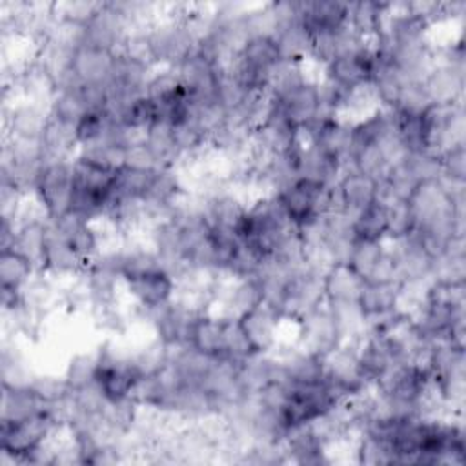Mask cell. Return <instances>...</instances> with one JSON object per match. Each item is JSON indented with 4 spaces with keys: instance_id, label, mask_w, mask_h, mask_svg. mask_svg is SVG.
<instances>
[{
    "instance_id": "6da1fadb",
    "label": "cell",
    "mask_w": 466,
    "mask_h": 466,
    "mask_svg": "<svg viewBox=\"0 0 466 466\" xmlns=\"http://www.w3.org/2000/svg\"><path fill=\"white\" fill-rule=\"evenodd\" d=\"M60 430L53 411L46 406L40 413L18 422H0V464H22L35 450L47 444Z\"/></svg>"
},
{
    "instance_id": "7a4b0ae2",
    "label": "cell",
    "mask_w": 466,
    "mask_h": 466,
    "mask_svg": "<svg viewBox=\"0 0 466 466\" xmlns=\"http://www.w3.org/2000/svg\"><path fill=\"white\" fill-rule=\"evenodd\" d=\"M340 402L342 400L324 382V379L319 382H306V384L286 382V397L280 404V415L289 431L297 426L313 422L315 419L328 413Z\"/></svg>"
},
{
    "instance_id": "3957f363",
    "label": "cell",
    "mask_w": 466,
    "mask_h": 466,
    "mask_svg": "<svg viewBox=\"0 0 466 466\" xmlns=\"http://www.w3.org/2000/svg\"><path fill=\"white\" fill-rule=\"evenodd\" d=\"M75 191L73 158L46 160L35 189V198L46 211L49 220H55L71 211Z\"/></svg>"
},
{
    "instance_id": "277c9868",
    "label": "cell",
    "mask_w": 466,
    "mask_h": 466,
    "mask_svg": "<svg viewBox=\"0 0 466 466\" xmlns=\"http://www.w3.org/2000/svg\"><path fill=\"white\" fill-rule=\"evenodd\" d=\"M324 362V382L337 393V397L344 402L346 399L366 391L371 388L368 379L364 377L359 355H357V344L353 342H342L329 353L322 357Z\"/></svg>"
},
{
    "instance_id": "5b68a950",
    "label": "cell",
    "mask_w": 466,
    "mask_h": 466,
    "mask_svg": "<svg viewBox=\"0 0 466 466\" xmlns=\"http://www.w3.org/2000/svg\"><path fill=\"white\" fill-rule=\"evenodd\" d=\"M333 186H324L308 178H299L280 193H275L284 208L288 220L300 228L315 217L329 211V197Z\"/></svg>"
},
{
    "instance_id": "8992f818",
    "label": "cell",
    "mask_w": 466,
    "mask_h": 466,
    "mask_svg": "<svg viewBox=\"0 0 466 466\" xmlns=\"http://www.w3.org/2000/svg\"><path fill=\"white\" fill-rule=\"evenodd\" d=\"M293 329H295V335L291 342L320 357H324L326 353H329L331 350H335L344 342L339 331V326L326 304L297 319L293 322Z\"/></svg>"
},
{
    "instance_id": "52a82bcc",
    "label": "cell",
    "mask_w": 466,
    "mask_h": 466,
    "mask_svg": "<svg viewBox=\"0 0 466 466\" xmlns=\"http://www.w3.org/2000/svg\"><path fill=\"white\" fill-rule=\"evenodd\" d=\"M322 275V271H317L309 266H302L291 275L280 313L282 322H295L308 311L326 302Z\"/></svg>"
},
{
    "instance_id": "ba28073f",
    "label": "cell",
    "mask_w": 466,
    "mask_h": 466,
    "mask_svg": "<svg viewBox=\"0 0 466 466\" xmlns=\"http://www.w3.org/2000/svg\"><path fill=\"white\" fill-rule=\"evenodd\" d=\"M375 66L377 53L371 42H366L359 49L342 53L331 62H328L324 67H320V76L351 91L355 87L370 84Z\"/></svg>"
},
{
    "instance_id": "9c48e42d",
    "label": "cell",
    "mask_w": 466,
    "mask_h": 466,
    "mask_svg": "<svg viewBox=\"0 0 466 466\" xmlns=\"http://www.w3.org/2000/svg\"><path fill=\"white\" fill-rule=\"evenodd\" d=\"M149 38L157 60V67H177L191 53H195V40L180 22L158 18L149 25Z\"/></svg>"
},
{
    "instance_id": "30bf717a",
    "label": "cell",
    "mask_w": 466,
    "mask_h": 466,
    "mask_svg": "<svg viewBox=\"0 0 466 466\" xmlns=\"http://www.w3.org/2000/svg\"><path fill=\"white\" fill-rule=\"evenodd\" d=\"M177 295V280L162 268L124 280V297L140 309H155Z\"/></svg>"
},
{
    "instance_id": "8fae6325",
    "label": "cell",
    "mask_w": 466,
    "mask_h": 466,
    "mask_svg": "<svg viewBox=\"0 0 466 466\" xmlns=\"http://www.w3.org/2000/svg\"><path fill=\"white\" fill-rule=\"evenodd\" d=\"M393 262H395V275L400 284L404 282H428L431 280V266L433 255L420 244L415 233L402 240L386 242Z\"/></svg>"
},
{
    "instance_id": "7c38bea8",
    "label": "cell",
    "mask_w": 466,
    "mask_h": 466,
    "mask_svg": "<svg viewBox=\"0 0 466 466\" xmlns=\"http://www.w3.org/2000/svg\"><path fill=\"white\" fill-rule=\"evenodd\" d=\"M49 228L69 242L84 264H89L104 249V238L98 226L71 211L49 220Z\"/></svg>"
},
{
    "instance_id": "4fadbf2b",
    "label": "cell",
    "mask_w": 466,
    "mask_h": 466,
    "mask_svg": "<svg viewBox=\"0 0 466 466\" xmlns=\"http://www.w3.org/2000/svg\"><path fill=\"white\" fill-rule=\"evenodd\" d=\"M273 353L280 368L282 382L306 384L322 380L324 362L320 355L308 351L291 340L280 342V346Z\"/></svg>"
},
{
    "instance_id": "5bb4252c",
    "label": "cell",
    "mask_w": 466,
    "mask_h": 466,
    "mask_svg": "<svg viewBox=\"0 0 466 466\" xmlns=\"http://www.w3.org/2000/svg\"><path fill=\"white\" fill-rule=\"evenodd\" d=\"M175 71L193 104L217 100V86H218L220 71L202 55H198L197 51L191 53L184 62H180L175 67Z\"/></svg>"
},
{
    "instance_id": "9a60e30c",
    "label": "cell",
    "mask_w": 466,
    "mask_h": 466,
    "mask_svg": "<svg viewBox=\"0 0 466 466\" xmlns=\"http://www.w3.org/2000/svg\"><path fill=\"white\" fill-rule=\"evenodd\" d=\"M255 353H273L282 342V319L266 306H258L237 319Z\"/></svg>"
},
{
    "instance_id": "2e32d148",
    "label": "cell",
    "mask_w": 466,
    "mask_h": 466,
    "mask_svg": "<svg viewBox=\"0 0 466 466\" xmlns=\"http://www.w3.org/2000/svg\"><path fill=\"white\" fill-rule=\"evenodd\" d=\"M282 450L286 453L288 464L322 466L333 462L329 448L322 442L311 424L289 430L282 441Z\"/></svg>"
},
{
    "instance_id": "e0dca14e",
    "label": "cell",
    "mask_w": 466,
    "mask_h": 466,
    "mask_svg": "<svg viewBox=\"0 0 466 466\" xmlns=\"http://www.w3.org/2000/svg\"><path fill=\"white\" fill-rule=\"evenodd\" d=\"M422 87L431 104H464L466 69L455 67L446 62H435L424 76Z\"/></svg>"
},
{
    "instance_id": "ac0fdd59",
    "label": "cell",
    "mask_w": 466,
    "mask_h": 466,
    "mask_svg": "<svg viewBox=\"0 0 466 466\" xmlns=\"http://www.w3.org/2000/svg\"><path fill=\"white\" fill-rule=\"evenodd\" d=\"M127 33L129 25L122 15L111 5V2H102L95 16L86 24V44L109 49L118 55Z\"/></svg>"
},
{
    "instance_id": "d6986e66",
    "label": "cell",
    "mask_w": 466,
    "mask_h": 466,
    "mask_svg": "<svg viewBox=\"0 0 466 466\" xmlns=\"http://www.w3.org/2000/svg\"><path fill=\"white\" fill-rule=\"evenodd\" d=\"M4 137L42 138L49 122V109L27 100H16L2 106Z\"/></svg>"
},
{
    "instance_id": "ffe728a7",
    "label": "cell",
    "mask_w": 466,
    "mask_h": 466,
    "mask_svg": "<svg viewBox=\"0 0 466 466\" xmlns=\"http://www.w3.org/2000/svg\"><path fill=\"white\" fill-rule=\"evenodd\" d=\"M16 89L20 100H27L49 109L55 95L58 93V84L55 75L36 58H29L20 66L16 76Z\"/></svg>"
},
{
    "instance_id": "44dd1931",
    "label": "cell",
    "mask_w": 466,
    "mask_h": 466,
    "mask_svg": "<svg viewBox=\"0 0 466 466\" xmlns=\"http://www.w3.org/2000/svg\"><path fill=\"white\" fill-rule=\"evenodd\" d=\"M229 320V317L220 315L213 309L198 313L193 320L187 346L208 357H224Z\"/></svg>"
},
{
    "instance_id": "7402d4cb",
    "label": "cell",
    "mask_w": 466,
    "mask_h": 466,
    "mask_svg": "<svg viewBox=\"0 0 466 466\" xmlns=\"http://www.w3.org/2000/svg\"><path fill=\"white\" fill-rule=\"evenodd\" d=\"M350 2H299L300 24L311 36L333 33L348 25Z\"/></svg>"
},
{
    "instance_id": "603a6c76",
    "label": "cell",
    "mask_w": 466,
    "mask_h": 466,
    "mask_svg": "<svg viewBox=\"0 0 466 466\" xmlns=\"http://www.w3.org/2000/svg\"><path fill=\"white\" fill-rule=\"evenodd\" d=\"M84 268H86V264L75 253V249L69 246V242L66 238H62L60 235H56L55 231H51V228H49V238H47V246H46V251L42 257L40 271L64 282V280H71V279L78 277Z\"/></svg>"
},
{
    "instance_id": "cb8c5ba5",
    "label": "cell",
    "mask_w": 466,
    "mask_h": 466,
    "mask_svg": "<svg viewBox=\"0 0 466 466\" xmlns=\"http://www.w3.org/2000/svg\"><path fill=\"white\" fill-rule=\"evenodd\" d=\"M116 58L118 55L109 49L84 44L75 53L73 73L80 84H107Z\"/></svg>"
},
{
    "instance_id": "d4e9b609",
    "label": "cell",
    "mask_w": 466,
    "mask_h": 466,
    "mask_svg": "<svg viewBox=\"0 0 466 466\" xmlns=\"http://www.w3.org/2000/svg\"><path fill=\"white\" fill-rule=\"evenodd\" d=\"M237 377L246 393H260L275 382H282L275 353H253L237 362Z\"/></svg>"
},
{
    "instance_id": "484cf974",
    "label": "cell",
    "mask_w": 466,
    "mask_h": 466,
    "mask_svg": "<svg viewBox=\"0 0 466 466\" xmlns=\"http://www.w3.org/2000/svg\"><path fill=\"white\" fill-rule=\"evenodd\" d=\"M36 370L31 366V360L25 350L20 344L18 337H4L0 350V379L2 386L7 388H29Z\"/></svg>"
},
{
    "instance_id": "4316f807",
    "label": "cell",
    "mask_w": 466,
    "mask_h": 466,
    "mask_svg": "<svg viewBox=\"0 0 466 466\" xmlns=\"http://www.w3.org/2000/svg\"><path fill=\"white\" fill-rule=\"evenodd\" d=\"M317 78H311L289 93L275 98L271 96L288 120L297 126L300 131L311 124L319 115V93H317Z\"/></svg>"
},
{
    "instance_id": "83f0119b",
    "label": "cell",
    "mask_w": 466,
    "mask_h": 466,
    "mask_svg": "<svg viewBox=\"0 0 466 466\" xmlns=\"http://www.w3.org/2000/svg\"><path fill=\"white\" fill-rule=\"evenodd\" d=\"M344 171V162L320 147L304 142L299 155V178H308L324 186H335Z\"/></svg>"
},
{
    "instance_id": "f1b7e54d",
    "label": "cell",
    "mask_w": 466,
    "mask_h": 466,
    "mask_svg": "<svg viewBox=\"0 0 466 466\" xmlns=\"http://www.w3.org/2000/svg\"><path fill=\"white\" fill-rule=\"evenodd\" d=\"M248 198L237 189H226L211 198L206 204V218L213 229L233 231L237 228L248 209Z\"/></svg>"
},
{
    "instance_id": "f546056e",
    "label": "cell",
    "mask_w": 466,
    "mask_h": 466,
    "mask_svg": "<svg viewBox=\"0 0 466 466\" xmlns=\"http://www.w3.org/2000/svg\"><path fill=\"white\" fill-rule=\"evenodd\" d=\"M377 187L379 180L353 169H344L337 182L342 208L351 217L377 202Z\"/></svg>"
},
{
    "instance_id": "4dcf8cb0",
    "label": "cell",
    "mask_w": 466,
    "mask_h": 466,
    "mask_svg": "<svg viewBox=\"0 0 466 466\" xmlns=\"http://www.w3.org/2000/svg\"><path fill=\"white\" fill-rule=\"evenodd\" d=\"M408 204L413 211L417 226L426 224V222L453 209L451 200H450L446 189L442 187L441 180L420 182L417 186V189L411 193V197L408 198Z\"/></svg>"
},
{
    "instance_id": "1f68e13d",
    "label": "cell",
    "mask_w": 466,
    "mask_h": 466,
    "mask_svg": "<svg viewBox=\"0 0 466 466\" xmlns=\"http://www.w3.org/2000/svg\"><path fill=\"white\" fill-rule=\"evenodd\" d=\"M399 280H364L357 304L366 319L399 309Z\"/></svg>"
},
{
    "instance_id": "d6a6232c",
    "label": "cell",
    "mask_w": 466,
    "mask_h": 466,
    "mask_svg": "<svg viewBox=\"0 0 466 466\" xmlns=\"http://www.w3.org/2000/svg\"><path fill=\"white\" fill-rule=\"evenodd\" d=\"M324 304L335 302H357L364 279L359 277L348 262H335L331 264L324 275Z\"/></svg>"
},
{
    "instance_id": "836d02e7",
    "label": "cell",
    "mask_w": 466,
    "mask_h": 466,
    "mask_svg": "<svg viewBox=\"0 0 466 466\" xmlns=\"http://www.w3.org/2000/svg\"><path fill=\"white\" fill-rule=\"evenodd\" d=\"M431 282L461 286L466 282V244L464 237H455L448 248L433 257Z\"/></svg>"
},
{
    "instance_id": "e575fe53",
    "label": "cell",
    "mask_w": 466,
    "mask_h": 466,
    "mask_svg": "<svg viewBox=\"0 0 466 466\" xmlns=\"http://www.w3.org/2000/svg\"><path fill=\"white\" fill-rule=\"evenodd\" d=\"M60 291L62 282L46 275L44 271H36L33 279L22 289V300L33 311L42 315L44 319L60 306Z\"/></svg>"
},
{
    "instance_id": "d590c367",
    "label": "cell",
    "mask_w": 466,
    "mask_h": 466,
    "mask_svg": "<svg viewBox=\"0 0 466 466\" xmlns=\"http://www.w3.org/2000/svg\"><path fill=\"white\" fill-rule=\"evenodd\" d=\"M386 11H388V2H371V0L350 2L348 25L357 36L370 42L380 33L386 18Z\"/></svg>"
},
{
    "instance_id": "8d00e7d4",
    "label": "cell",
    "mask_w": 466,
    "mask_h": 466,
    "mask_svg": "<svg viewBox=\"0 0 466 466\" xmlns=\"http://www.w3.org/2000/svg\"><path fill=\"white\" fill-rule=\"evenodd\" d=\"M404 84H406V78L402 76V73L390 60L377 56V66L373 69L370 86H371V91L375 95L379 107L391 109L395 106Z\"/></svg>"
},
{
    "instance_id": "74e56055",
    "label": "cell",
    "mask_w": 466,
    "mask_h": 466,
    "mask_svg": "<svg viewBox=\"0 0 466 466\" xmlns=\"http://www.w3.org/2000/svg\"><path fill=\"white\" fill-rule=\"evenodd\" d=\"M129 348H131V362L137 373L140 375V379L162 371L169 362L171 348L162 340H158L153 333L147 339Z\"/></svg>"
},
{
    "instance_id": "f35d334b",
    "label": "cell",
    "mask_w": 466,
    "mask_h": 466,
    "mask_svg": "<svg viewBox=\"0 0 466 466\" xmlns=\"http://www.w3.org/2000/svg\"><path fill=\"white\" fill-rule=\"evenodd\" d=\"M46 406L31 391V388H7L2 386L0 422H18L40 413Z\"/></svg>"
},
{
    "instance_id": "ab89813d",
    "label": "cell",
    "mask_w": 466,
    "mask_h": 466,
    "mask_svg": "<svg viewBox=\"0 0 466 466\" xmlns=\"http://www.w3.org/2000/svg\"><path fill=\"white\" fill-rule=\"evenodd\" d=\"M273 38H275L280 60L309 62L313 36L306 31V27L300 24V20L282 25Z\"/></svg>"
},
{
    "instance_id": "60d3db41",
    "label": "cell",
    "mask_w": 466,
    "mask_h": 466,
    "mask_svg": "<svg viewBox=\"0 0 466 466\" xmlns=\"http://www.w3.org/2000/svg\"><path fill=\"white\" fill-rule=\"evenodd\" d=\"M42 144H44L47 160L75 158L78 151L75 124L49 116V122L42 135Z\"/></svg>"
},
{
    "instance_id": "b9f144b4",
    "label": "cell",
    "mask_w": 466,
    "mask_h": 466,
    "mask_svg": "<svg viewBox=\"0 0 466 466\" xmlns=\"http://www.w3.org/2000/svg\"><path fill=\"white\" fill-rule=\"evenodd\" d=\"M38 268L16 249H0V289L22 291Z\"/></svg>"
},
{
    "instance_id": "7bdbcfd3",
    "label": "cell",
    "mask_w": 466,
    "mask_h": 466,
    "mask_svg": "<svg viewBox=\"0 0 466 466\" xmlns=\"http://www.w3.org/2000/svg\"><path fill=\"white\" fill-rule=\"evenodd\" d=\"M98 370V350H82L69 355L64 366V379L71 391L82 390L93 382H96Z\"/></svg>"
},
{
    "instance_id": "ee69618b",
    "label": "cell",
    "mask_w": 466,
    "mask_h": 466,
    "mask_svg": "<svg viewBox=\"0 0 466 466\" xmlns=\"http://www.w3.org/2000/svg\"><path fill=\"white\" fill-rule=\"evenodd\" d=\"M309 62H297V60H279L269 75L268 93L275 98L289 93L291 89L299 87L300 84L311 80L313 76L308 73Z\"/></svg>"
},
{
    "instance_id": "f6af8a7d",
    "label": "cell",
    "mask_w": 466,
    "mask_h": 466,
    "mask_svg": "<svg viewBox=\"0 0 466 466\" xmlns=\"http://www.w3.org/2000/svg\"><path fill=\"white\" fill-rule=\"evenodd\" d=\"M146 146L155 155L158 167H178L182 157L177 149V144H175L173 133H171V126L167 122L157 120L147 127Z\"/></svg>"
},
{
    "instance_id": "bcb514c9",
    "label": "cell",
    "mask_w": 466,
    "mask_h": 466,
    "mask_svg": "<svg viewBox=\"0 0 466 466\" xmlns=\"http://www.w3.org/2000/svg\"><path fill=\"white\" fill-rule=\"evenodd\" d=\"M350 446L353 451V462L357 464H393V453L388 442L371 431H359Z\"/></svg>"
},
{
    "instance_id": "7dc6e473",
    "label": "cell",
    "mask_w": 466,
    "mask_h": 466,
    "mask_svg": "<svg viewBox=\"0 0 466 466\" xmlns=\"http://www.w3.org/2000/svg\"><path fill=\"white\" fill-rule=\"evenodd\" d=\"M75 158L84 160L87 164L109 169V171H116L124 166V158H126V147L107 140V138H100L96 142L80 146Z\"/></svg>"
},
{
    "instance_id": "c3c4849f",
    "label": "cell",
    "mask_w": 466,
    "mask_h": 466,
    "mask_svg": "<svg viewBox=\"0 0 466 466\" xmlns=\"http://www.w3.org/2000/svg\"><path fill=\"white\" fill-rule=\"evenodd\" d=\"M353 235L357 240L386 242V204L373 202L353 215Z\"/></svg>"
},
{
    "instance_id": "681fc988",
    "label": "cell",
    "mask_w": 466,
    "mask_h": 466,
    "mask_svg": "<svg viewBox=\"0 0 466 466\" xmlns=\"http://www.w3.org/2000/svg\"><path fill=\"white\" fill-rule=\"evenodd\" d=\"M29 388L44 406H56L71 395L64 375L53 371H36Z\"/></svg>"
},
{
    "instance_id": "f907efd6",
    "label": "cell",
    "mask_w": 466,
    "mask_h": 466,
    "mask_svg": "<svg viewBox=\"0 0 466 466\" xmlns=\"http://www.w3.org/2000/svg\"><path fill=\"white\" fill-rule=\"evenodd\" d=\"M153 173L155 171H142V169H131L122 166L120 169H116V175H115V186H113L115 198L144 200L147 187L151 184Z\"/></svg>"
},
{
    "instance_id": "816d5d0a",
    "label": "cell",
    "mask_w": 466,
    "mask_h": 466,
    "mask_svg": "<svg viewBox=\"0 0 466 466\" xmlns=\"http://www.w3.org/2000/svg\"><path fill=\"white\" fill-rule=\"evenodd\" d=\"M264 260H266V255L262 251H258L255 246L238 242V246L224 271V279L257 277Z\"/></svg>"
},
{
    "instance_id": "f5cc1de1",
    "label": "cell",
    "mask_w": 466,
    "mask_h": 466,
    "mask_svg": "<svg viewBox=\"0 0 466 466\" xmlns=\"http://www.w3.org/2000/svg\"><path fill=\"white\" fill-rule=\"evenodd\" d=\"M118 55L137 62L140 66H146L149 69H157V60L149 38V27H140V29H129L127 36L124 38Z\"/></svg>"
},
{
    "instance_id": "db71d44e",
    "label": "cell",
    "mask_w": 466,
    "mask_h": 466,
    "mask_svg": "<svg viewBox=\"0 0 466 466\" xmlns=\"http://www.w3.org/2000/svg\"><path fill=\"white\" fill-rule=\"evenodd\" d=\"M417 228L413 211L408 200H395L386 206V242H395L410 237Z\"/></svg>"
},
{
    "instance_id": "11a10c76",
    "label": "cell",
    "mask_w": 466,
    "mask_h": 466,
    "mask_svg": "<svg viewBox=\"0 0 466 466\" xmlns=\"http://www.w3.org/2000/svg\"><path fill=\"white\" fill-rule=\"evenodd\" d=\"M86 113H87V107L82 100L80 86L69 87V89H58V93L55 95V98L49 106L51 118H58V120L71 122V124H76Z\"/></svg>"
},
{
    "instance_id": "9f6ffc18",
    "label": "cell",
    "mask_w": 466,
    "mask_h": 466,
    "mask_svg": "<svg viewBox=\"0 0 466 466\" xmlns=\"http://www.w3.org/2000/svg\"><path fill=\"white\" fill-rule=\"evenodd\" d=\"M157 106L155 102L147 96L142 95L135 100H131L116 116L115 120H118L124 126L129 127H138V129H147L153 122H157ZM113 118V116H111Z\"/></svg>"
},
{
    "instance_id": "6f0895ef",
    "label": "cell",
    "mask_w": 466,
    "mask_h": 466,
    "mask_svg": "<svg viewBox=\"0 0 466 466\" xmlns=\"http://www.w3.org/2000/svg\"><path fill=\"white\" fill-rule=\"evenodd\" d=\"M184 91L175 67H157L147 82L146 95L155 102H164Z\"/></svg>"
},
{
    "instance_id": "680465c9",
    "label": "cell",
    "mask_w": 466,
    "mask_h": 466,
    "mask_svg": "<svg viewBox=\"0 0 466 466\" xmlns=\"http://www.w3.org/2000/svg\"><path fill=\"white\" fill-rule=\"evenodd\" d=\"M430 106L431 102L422 87V82H406L391 109L400 115H424Z\"/></svg>"
},
{
    "instance_id": "91938a15",
    "label": "cell",
    "mask_w": 466,
    "mask_h": 466,
    "mask_svg": "<svg viewBox=\"0 0 466 466\" xmlns=\"http://www.w3.org/2000/svg\"><path fill=\"white\" fill-rule=\"evenodd\" d=\"M404 160L415 173V177L420 182L428 180H439L442 175V164H441V155L422 149V151H410L406 153Z\"/></svg>"
},
{
    "instance_id": "94428289",
    "label": "cell",
    "mask_w": 466,
    "mask_h": 466,
    "mask_svg": "<svg viewBox=\"0 0 466 466\" xmlns=\"http://www.w3.org/2000/svg\"><path fill=\"white\" fill-rule=\"evenodd\" d=\"M107 124H109L107 113L87 111V113L75 124L78 147L104 138V135H106V131H107Z\"/></svg>"
},
{
    "instance_id": "6125c7cd",
    "label": "cell",
    "mask_w": 466,
    "mask_h": 466,
    "mask_svg": "<svg viewBox=\"0 0 466 466\" xmlns=\"http://www.w3.org/2000/svg\"><path fill=\"white\" fill-rule=\"evenodd\" d=\"M102 2H89V0H67V2H53V11L58 18L76 22V24H87L95 13L98 11Z\"/></svg>"
},
{
    "instance_id": "be15d7a7",
    "label": "cell",
    "mask_w": 466,
    "mask_h": 466,
    "mask_svg": "<svg viewBox=\"0 0 466 466\" xmlns=\"http://www.w3.org/2000/svg\"><path fill=\"white\" fill-rule=\"evenodd\" d=\"M441 178L451 182H466V144H455L441 153Z\"/></svg>"
},
{
    "instance_id": "e7e4bbea",
    "label": "cell",
    "mask_w": 466,
    "mask_h": 466,
    "mask_svg": "<svg viewBox=\"0 0 466 466\" xmlns=\"http://www.w3.org/2000/svg\"><path fill=\"white\" fill-rule=\"evenodd\" d=\"M253 353L255 351H253L249 340L246 339L244 331L240 329L237 319H231L229 326H228V335H226V353H224V357L238 362V360H242V359H246Z\"/></svg>"
},
{
    "instance_id": "03108f58",
    "label": "cell",
    "mask_w": 466,
    "mask_h": 466,
    "mask_svg": "<svg viewBox=\"0 0 466 466\" xmlns=\"http://www.w3.org/2000/svg\"><path fill=\"white\" fill-rule=\"evenodd\" d=\"M124 166L131 169H142V171H155L158 169V162L151 149L146 146V142L126 147V158Z\"/></svg>"
}]
</instances>
